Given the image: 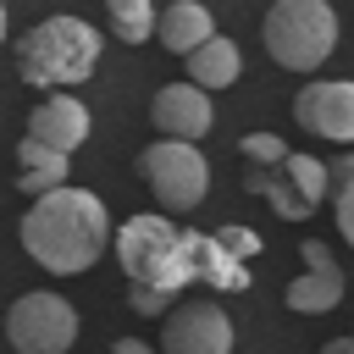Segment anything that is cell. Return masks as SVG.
Returning <instances> with one entry per match:
<instances>
[{
	"label": "cell",
	"mask_w": 354,
	"mask_h": 354,
	"mask_svg": "<svg viewBox=\"0 0 354 354\" xmlns=\"http://www.w3.org/2000/svg\"><path fill=\"white\" fill-rule=\"evenodd\" d=\"M6 343L17 354H66L77 343V310L39 288V293H22L11 310H6Z\"/></svg>",
	"instance_id": "6"
},
{
	"label": "cell",
	"mask_w": 354,
	"mask_h": 354,
	"mask_svg": "<svg viewBox=\"0 0 354 354\" xmlns=\"http://www.w3.org/2000/svg\"><path fill=\"white\" fill-rule=\"evenodd\" d=\"M210 33H216V17H210V6H199V0H171V6L155 17V39H160V50H171V55L199 50Z\"/></svg>",
	"instance_id": "11"
},
{
	"label": "cell",
	"mask_w": 354,
	"mask_h": 354,
	"mask_svg": "<svg viewBox=\"0 0 354 354\" xmlns=\"http://www.w3.org/2000/svg\"><path fill=\"white\" fill-rule=\"evenodd\" d=\"M266 55L288 72H315L337 50V11L326 0H271L260 22Z\"/></svg>",
	"instance_id": "4"
},
{
	"label": "cell",
	"mask_w": 354,
	"mask_h": 354,
	"mask_svg": "<svg viewBox=\"0 0 354 354\" xmlns=\"http://www.w3.org/2000/svg\"><path fill=\"white\" fill-rule=\"evenodd\" d=\"M243 188L260 194V199H271V210L288 216V221H304V216H310V199L282 177V166H249V171H243Z\"/></svg>",
	"instance_id": "16"
},
{
	"label": "cell",
	"mask_w": 354,
	"mask_h": 354,
	"mask_svg": "<svg viewBox=\"0 0 354 354\" xmlns=\"http://www.w3.org/2000/svg\"><path fill=\"white\" fill-rule=\"evenodd\" d=\"M194 282H210L216 293H243L254 277L238 254H227L210 232H194Z\"/></svg>",
	"instance_id": "14"
},
{
	"label": "cell",
	"mask_w": 354,
	"mask_h": 354,
	"mask_svg": "<svg viewBox=\"0 0 354 354\" xmlns=\"http://www.w3.org/2000/svg\"><path fill=\"white\" fill-rule=\"evenodd\" d=\"M238 332L227 321L221 304L199 299V304H171L160 321V354H232Z\"/></svg>",
	"instance_id": "7"
},
{
	"label": "cell",
	"mask_w": 354,
	"mask_h": 354,
	"mask_svg": "<svg viewBox=\"0 0 354 354\" xmlns=\"http://www.w3.org/2000/svg\"><path fill=\"white\" fill-rule=\"evenodd\" d=\"M188 61V83H199V88H232L238 77H243V55H238V44L227 39V33H210L199 50H188L183 55Z\"/></svg>",
	"instance_id": "13"
},
{
	"label": "cell",
	"mask_w": 354,
	"mask_h": 354,
	"mask_svg": "<svg viewBox=\"0 0 354 354\" xmlns=\"http://www.w3.org/2000/svg\"><path fill=\"white\" fill-rule=\"evenodd\" d=\"M243 160H249V166H282V160H288V144H282L277 133H249V138H243Z\"/></svg>",
	"instance_id": "19"
},
{
	"label": "cell",
	"mask_w": 354,
	"mask_h": 354,
	"mask_svg": "<svg viewBox=\"0 0 354 354\" xmlns=\"http://www.w3.org/2000/svg\"><path fill=\"white\" fill-rule=\"evenodd\" d=\"M282 177L310 199V210L332 194V183H326V160H315V155H304V149H288V160H282Z\"/></svg>",
	"instance_id": "18"
},
{
	"label": "cell",
	"mask_w": 354,
	"mask_h": 354,
	"mask_svg": "<svg viewBox=\"0 0 354 354\" xmlns=\"http://www.w3.org/2000/svg\"><path fill=\"white\" fill-rule=\"evenodd\" d=\"M315 354H354V337H332V343H321Z\"/></svg>",
	"instance_id": "25"
},
{
	"label": "cell",
	"mask_w": 354,
	"mask_h": 354,
	"mask_svg": "<svg viewBox=\"0 0 354 354\" xmlns=\"http://www.w3.org/2000/svg\"><path fill=\"white\" fill-rule=\"evenodd\" d=\"M17 232H22V249H28L33 266H44L55 277H77L111 249L116 227H111V210H105L100 194L61 183V188H50L28 205Z\"/></svg>",
	"instance_id": "1"
},
{
	"label": "cell",
	"mask_w": 354,
	"mask_h": 354,
	"mask_svg": "<svg viewBox=\"0 0 354 354\" xmlns=\"http://www.w3.org/2000/svg\"><path fill=\"white\" fill-rule=\"evenodd\" d=\"M0 44H6V0H0Z\"/></svg>",
	"instance_id": "26"
},
{
	"label": "cell",
	"mask_w": 354,
	"mask_h": 354,
	"mask_svg": "<svg viewBox=\"0 0 354 354\" xmlns=\"http://www.w3.org/2000/svg\"><path fill=\"white\" fill-rule=\"evenodd\" d=\"M28 133L44 138L50 149L72 155V149L88 138V105H83L77 94H44V100L28 111Z\"/></svg>",
	"instance_id": "10"
},
{
	"label": "cell",
	"mask_w": 354,
	"mask_h": 354,
	"mask_svg": "<svg viewBox=\"0 0 354 354\" xmlns=\"http://www.w3.org/2000/svg\"><path fill=\"white\" fill-rule=\"evenodd\" d=\"M100 33L83 17H44L17 39V77L33 88H77L94 77Z\"/></svg>",
	"instance_id": "3"
},
{
	"label": "cell",
	"mask_w": 354,
	"mask_h": 354,
	"mask_svg": "<svg viewBox=\"0 0 354 354\" xmlns=\"http://www.w3.org/2000/svg\"><path fill=\"white\" fill-rule=\"evenodd\" d=\"M155 17H160L155 0H105V22H111V33H116L122 44L155 39Z\"/></svg>",
	"instance_id": "17"
},
{
	"label": "cell",
	"mask_w": 354,
	"mask_h": 354,
	"mask_svg": "<svg viewBox=\"0 0 354 354\" xmlns=\"http://www.w3.org/2000/svg\"><path fill=\"white\" fill-rule=\"evenodd\" d=\"M111 249H116V266L127 271V282H149L166 293H183L194 282V232L166 221L160 210L127 216L111 232Z\"/></svg>",
	"instance_id": "2"
},
{
	"label": "cell",
	"mask_w": 354,
	"mask_h": 354,
	"mask_svg": "<svg viewBox=\"0 0 354 354\" xmlns=\"http://www.w3.org/2000/svg\"><path fill=\"white\" fill-rule=\"evenodd\" d=\"M348 337H354V332H348Z\"/></svg>",
	"instance_id": "27"
},
{
	"label": "cell",
	"mask_w": 354,
	"mask_h": 354,
	"mask_svg": "<svg viewBox=\"0 0 354 354\" xmlns=\"http://www.w3.org/2000/svg\"><path fill=\"white\" fill-rule=\"evenodd\" d=\"M227 254H238V260H254L260 254V232H249V227H221V232H210Z\"/></svg>",
	"instance_id": "21"
},
{
	"label": "cell",
	"mask_w": 354,
	"mask_h": 354,
	"mask_svg": "<svg viewBox=\"0 0 354 354\" xmlns=\"http://www.w3.org/2000/svg\"><path fill=\"white\" fill-rule=\"evenodd\" d=\"M337 232H343V243L354 249V183L337 188Z\"/></svg>",
	"instance_id": "22"
},
{
	"label": "cell",
	"mask_w": 354,
	"mask_h": 354,
	"mask_svg": "<svg viewBox=\"0 0 354 354\" xmlns=\"http://www.w3.org/2000/svg\"><path fill=\"white\" fill-rule=\"evenodd\" d=\"M171 304H177V293L149 288V282H127V310H138V315H166Z\"/></svg>",
	"instance_id": "20"
},
{
	"label": "cell",
	"mask_w": 354,
	"mask_h": 354,
	"mask_svg": "<svg viewBox=\"0 0 354 354\" xmlns=\"http://www.w3.org/2000/svg\"><path fill=\"white\" fill-rule=\"evenodd\" d=\"M149 122H155L160 138H188V144H199V138L210 133V122H216L210 88H199V83H160L155 100H149Z\"/></svg>",
	"instance_id": "9"
},
{
	"label": "cell",
	"mask_w": 354,
	"mask_h": 354,
	"mask_svg": "<svg viewBox=\"0 0 354 354\" xmlns=\"http://www.w3.org/2000/svg\"><path fill=\"white\" fill-rule=\"evenodd\" d=\"M326 183H332V194H337V188H348V183H354V155L326 160Z\"/></svg>",
	"instance_id": "23"
},
{
	"label": "cell",
	"mask_w": 354,
	"mask_h": 354,
	"mask_svg": "<svg viewBox=\"0 0 354 354\" xmlns=\"http://www.w3.org/2000/svg\"><path fill=\"white\" fill-rule=\"evenodd\" d=\"M343 304V271L337 266H304V277L288 282V310L299 315H326Z\"/></svg>",
	"instance_id": "15"
},
{
	"label": "cell",
	"mask_w": 354,
	"mask_h": 354,
	"mask_svg": "<svg viewBox=\"0 0 354 354\" xmlns=\"http://www.w3.org/2000/svg\"><path fill=\"white\" fill-rule=\"evenodd\" d=\"M293 122L326 144H354V77H315L293 94Z\"/></svg>",
	"instance_id": "8"
},
{
	"label": "cell",
	"mask_w": 354,
	"mask_h": 354,
	"mask_svg": "<svg viewBox=\"0 0 354 354\" xmlns=\"http://www.w3.org/2000/svg\"><path fill=\"white\" fill-rule=\"evenodd\" d=\"M111 354H155V348H149V343H138V337H116V343H111Z\"/></svg>",
	"instance_id": "24"
},
{
	"label": "cell",
	"mask_w": 354,
	"mask_h": 354,
	"mask_svg": "<svg viewBox=\"0 0 354 354\" xmlns=\"http://www.w3.org/2000/svg\"><path fill=\"white\" fill-rule=\"evenodd\" d=\"M17 166H22V177H17V188L22 194H50V188H61L66 177H72V155H61V149H50L44 138H33V133H22V144H17Z\"/></svg>",
	"instance_id": "12"
},
{
	"label": "cell",
	"mask_w": 354,
	"mask_h": 354,
	"mask_svg": "<svg viewBox=\"0 0 354 354\" xmlns=\"http://www.w3.org/2000/svg\"><path fill=\"white\" fill-rule=\"evenodd\" d=\"M138 171H144L155 205L160 210H177V216L183 210H199L205 194H210V160L188 138H155V144H144Z\"/></svg>",
	"instance_id": "5"
}]
</instances>
